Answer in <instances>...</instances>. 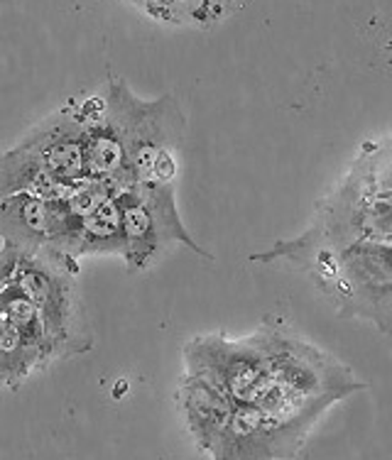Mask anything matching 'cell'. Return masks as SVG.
Instances as JSON below:
<instances>
[{"label": "cell", "mask_w": 392, "mask_h": 460, "mask_svg": "<svg viewBox=\"0 0 392 460\" xmlns=\"http://www.w3.org/2000/svg\"><path fill=\"white\" fill-rule=\"evenodd\" d=\"M277 255L302 267L341 314L392 331V245L358 243L353 248L334 250L297 238L280 243L268 255H253V260L270 262Z\"/></svg>", "instance_id": "1"}, {"label": "cell", "mask_w": 392, "mask_h": 460, "mask_svg": "<svg viewBox=\"0 0 392 460\" xmlns=\"http://www.w3.org/2000/svg\"><path fill=\"white\" fill-rule=\"evenodd\" d=\"M103 93L123 135L130 184H174L187 133V118L174 96L145 101L116 76L108 79Z\"/></svg>", "instance_id": "2"}, {"label": "cell", "mask_w": 392, "mask_h": 460, "mask_svg": "<svg viewBox=\"0 0 392 460\" xmlns=\"http://www.w3.org/2000/svg\"><path fill=\"white\" fill-rule=\"evenodd\" d=\"M76 277V257L54 248L20 250L15 282L40 311L54 358L86 353L94 345Z\"/></svg>", "instance_id": "3"}, {"label": "cell", "mask_w": 392, "mask_h": 460, "mask_svg": "<svg viewBox=\"0 0 392 460\" xmlns=\"http://www.w3.org/2000/svg\"><path fill=\"white\" fill-rule=\"evenodd\" d=\"M123 218V262L128 272H145L172 248L192 250L194 255L214 260L189 235L177 208L174 184H130L118 191Z\"/></svg>", "instance_id": "4"}, {"label": "cell", "mask_w": 392, "mask_h": 460, "mask_svg": "<svg viewBox=\"0 0 392 460\" xmlns=\"http://www.w3.org/2000/svg\"><path fill=\"white\" fill-rule=\"evenodd\" d=\"M265 343L270 355V375L272 385L299 397L316 399L334 407L341 399L366 390L353 370L339 358H334L304 338L294 336V331L277 316H268L263 323Z\"/></svg>", "instance_id": "5"}, {"label": "cell", "mask_w": 392, "mask_h": 460, "mask_svg": "<svg viewBox=\"0 0 392 460\" xmlns=\"http://www.w3.org/2000/svg\"><path fill=\"white\" fill-rule=\"evenodd\" d=\"M182 358L184 372L216 382L236 404H255L272 382L263 328L245 338H228L226 333L196 336L184 343Z\"/></svg>", "instance_id": "6"}, {"label": "cell", "mask_w": 392, "mask_h": 460, "mask_svg": "<svg viewBox=\"0 0 392 460\" xmlns=\"http://www.w3.org/2000/svg\"><path fill=\"white\" fill-rule=\"evenodd\" d=\"M81 218L67 196L15 194L0 199V238L20 250L54 248L79 260Z\"/></svg>", "instance_id": "7"}, {"label": "cell", "mask_w": 392, "mask_h": 460, "mask_svg": "<svg viewBox=\"0 0 392 460\" xmlns=\"http://www.w3.org/2000/svg\"><path fill=\"white\" fill-rule=\"evenodd\" d=\"M18 147L67 191L86 181V123L79 106L69 103L47 115L27 130Z\"/></svg>", "instance_id": "8"}, {"label": "cell", "mask_w": 392, "mask_h": 460, "mask_svg": "<svg viewBox=\"0 0 392 460\" xmlns=\"http://www.w3.org/2000/svg\"><path fill=\"white\" fill-rule=\"evenodd\" d=\"M177 407L196 448L201 453H211L238 404L209 377L184 372L177 387Z\"/></svg>", "instance_id": "9"}, {"label": "cell", "mask_w": 392, "mask_h": 460, "mask_svg": "<svg viewBox=\"0 0 392 460\" xmlns=\"http://www.w3.org/2000/svg\"><path fill=\"white\" fill-rule=\"evenodd\" d=\"M79 111L86 123V179L108 181L125 189L130 186L128 167H125L123 135L111 111L106 93L86 98L79 103Z\"/></svg>", "instance_id": "10"}, {"label": "cell", "mask_w": 392, "mask_h": 460, "mask_svg": "<svg viewBox=\"0 0 392 460\" xmlns=\"http://www.w3.org/2000/svg\"><path fill=\"white\" fill-rule=\"evenodd\" d=\"M211 460H287L275 426L255 404H238Z\"/></svg>", "instance_id": "11"}, {"label": "cell", "mask_w": 392, "mask_h": 460, "mask_svg": "<svg viewBox=\"0 0 392 460\" xmlns=\"http://www.w3.org/2000/svg\"><path fill=\"white\" fill-rule=\"evenodd\" d=\"M81 255H123V218L118 194L81 218Z\"/></svg>", "instance_id": "12"}, {"label": "cell", "mask_w": 392, "mask_h": 460, "mask_svg": "<svg viewBox=\"0 0 392 460\" xmlns=\"http://www.w3.org/2000/svg\"><path fill=\"white\" fill-rule=\"evenodd\" d=\"M47 363L49 358L37 350L0 309V385H18L30 372Z\"/></svg>", "instance_id": "13"}, {"label": "cell", "mask_w": 392, "mask_h": 460, "mask_svg": "<svg viewBox=\"0 0 392 460\" xmlns=\"http://www.w3.org/2000/svg\"><path fill=\"white\" fill-rule=\"evenodd\" d=\"M150 18L177 25H214L226 18L233 0H130Z\"/></svg>", "instance_id": "14"}]
</instances>
